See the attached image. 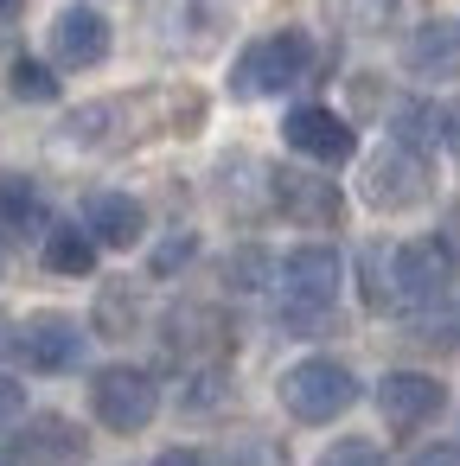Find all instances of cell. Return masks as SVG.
Here are the masks:
<instances>
[{"mask_svg":"<svg viewBox=\"0 0 460 466\" xmlns=\"http://www.w3.org/2000/svg\"><path fill=\"white\" fill-rule=\"evenodd\" d=\"M192 256H199V237H192V230H179V237H167V243L148 256V268H154V275H179Z\"/></svg>","mask_w":460,"mask_h":466,"instance_id":"22","label":"cell"},{"mask_svg":"<svg viewBox=\"0 0 460 466\" xmlns=\"http://www.w3.org/2000/svg\"><path fill=\"white\" fill-rule=\"evenodd\" d=\"M97 313H103V326H109V332H128V326H135V319H128V294H122V288H116V294H103V307H97Z\"/></svg>","mask_w":460,"mask_h":466,"instance_id":"26","label":"cell"},{"mask_svg":"<svg viewBox=\"0 0 460 466\" xmlns=\"http://www.w3.org/2000/svg\"><path fill=\"white\" fill-rule=\"evenodd\" d=\"M377 409H383L390 428H422V421H434V415L447 409V390H441V377H428V370H390V377L377 383Z\"/></svg>","mask_w":460,"mask_h":466,"instance_id":"12","label":"cell"},{"mask_svg":"<svg viewBox=\"0 0 460 466\" xmlns=\"http://www.w3.org/2000/svg\"><path fill=\"white\" fill-rule=\"evenodd\" d=\"M14 7H20V0H0V14H14Z\"/></svg>","mask_w":460,"mask_h":466,"instance_id":"30","label":"cell"},{"mask_svg":"<svg viewBox=\"0 0 460 466\" xmlns=\"http://www.w3.org/2000/svg\"><path fill=\"white\" fill-rule=\"evenodd\" d=\"M14 351H20L26 370H46V377L77 370V364H84V326L65 319V313H33V319L14 332Z\"/></svg>","mask_w":460,"mask_h":466,"instance_id":"8","label":"cell"},{"mask_svg":"<svg viewBox=\"0 0 460 466\" xmlns=\"http://www.w3.org/2000/svg\"><path fill=\"white\" fill-rule=\"evenodd\" d=\"M46 230V198L26 173H0V237H26Z\"/></svg>","mask_w":460,"mask_h":466,"instance_id":"15","label":"cell"},{"mask_svg":"<svg viewBox=\"0 0 460 466\" xmlns=\"http://www.w3.org/2000/svg\"><path fill=\"white\" fill-rule=\"evenodd\" d=\"M422 198H428V160L415 147L390 141V147H377L364 160V205H377V211H415Z\"/></svg>","mask_w":460,"mask_h":466,"instance_id":"6","label":"cell"},{"mask_svg":"<svg viewBox=\"0 0 460 466\" xmlns=\"http://www.w3.org/2000/svg\"><path fill=\"white\" fill-rule=\"evenodd\" d=\"M403 71L415 84H454L460 77V26L454 20H422L403 46Z\"/></svg>","mask_w":460,"mask_h":466,"instance_id":"13","label":"cell"},{"mask_svg":"<svg viewBox=\"0 0 460 466\" xmlns=\"http://www.w3.org/2000/svg\"><path fill=\"white\" fill-rule=\"evenodd\" d=\"M46 268H52V275H90V268H97V237H90L84 224L46 230Z\"/></svg>","mask_w":460,"mask_h":466,"instance_id":"17","label":"cell"},{"mask_svg":"<svg viewBox=\"0 0 460 466\" xmlns=\"http://www.w3.org/2000/svg\"><path fill=\"white\" fill-rule=\"evenodd\" d=\"M269 192H275V211L294 218V224H339V211H345L339 186L320 179V173H301V167H275Z\"/></svg>","mask_w":460,"mask_h":466,"instance_id":"10","label":"cell"},{"mask_svg":"<svg viewBox=\"0 0 460 466\" xmlns=\"http://www.w3.org/2000/svg\"><path fill=\"white\" fill-rule=\"evenodd\" d=\"M0 466H7V460H0Z\"/></svg>","mask_w":460,"mask_h":466,"instance_id":"31","label":"cell"},{"mask_svg":"<svg viewBox=\"0 0 460 466\" xmlns=\"http://www.w3.org/2000/svg\"><path fill=\"white\" fill-rule=\"evenodd\" d=\"M281 141H288L301 160H320V167H339V160H352V147H358V135L345 128V116H332L326 103H294V109L281 116Z\"/></svg>","mask_w":460,"mask_h":466,"instance_id":"7","label":"cell"},{"mask_svg":"<svg viewBox=\"0 0 460 466\" xmlns=\"http://www.w3.org/2000/svg\"><path fill=\"white\" fill-rule=\"evenodd\" d=\"M84 230L97 237V249H135L141 230H148V211L128 192H90L84 198Z\"/></svg>","mask_w":460,"mask_h":466,"instance_id":"14","label":"cell"},{"mask_svg":"<svg viewBox=\"0 0 460 466\" xmlns=\"http://www.w3.org/2000/svg\"><path fill=\"white\" fill-rule=\"evenodd\" d=\"M415 339H422V345H434V351H460V313L415 307Z\"/></svg>","mask_w":460,"mask_h":466,"instance_id":"20","label":"cell"},{"mask_svg":"<svg viewBox=\"0 0 460 466\" xmlns=\"http://www.w3.org/2000/svg\"><path fill=\"white\" fill-rule=\"evenodd\" d=\"M20 421H26V390L14 377H0V434H14Z\"/></svg>","mask_w":460,"mask_h":466,"instance_id":"24","label":"cell"},{"mask_svg":"<svg viewBox=\"0 0 460 466\" xmlns=\"http://www.w3.org/2000/svg\"><path fill=\"white\" fill-rule=\"evenodd\" d=\"M14 453H20V466H84L90 460V434L71 415H26Z\"/></svg>","mask_w":460,"mask_h":466,"instance_id":"11","label":"cell"},{"mask_svg":"<svg viewBox=\"0 0 460 466\" xmlns=\"http://www.w3.org/2000/svg\"><path fill=\"white\" fill-rule=\"evenodd\" d=\"M313 71V39L301 26H281L269 39H250L230 65V90L237 96H281Z\"/></svg>","mask_w":460,"mask_h":466,"instance_id":"2","label":"cell"},{"mask_svg":"<svg viewBox=\"0 0 460 466\" xmlns=\"http://www.w3.org/2000/svg\"><path fill=\"white\" fill-rule=\"evenodd\" d=\"M14 96H26V103H52V96H58V71L39 65V58H14Z\"/></svg>","mask_w":460,"mask_h":466,"instance_id":"19","label":"cell"},{"mask_svg":"<svg viewBox=\"0 0 460 466\" xmlns=\"http://www.w3.org/2000/svg\"><path fill=\"white\" fill-rule=\"evenodd\" d=\"M109 46H116V33H109V14L103 7H65L58 20H52V58L65 65V71H90V65H103L109 58Z\"/></svg>","mask_w":460,"mask_h":466,"instance_id":"9","label":"cell"},{"mask_svg":"<svg viewBox=\"0 0 460 466\" xmlns=\"http://www.w3.org/2000/svg\"><path fill=\"white\" fill-rule=\"evenodd\" d=\"M352 402H358V377H352V364H339V358H301V364L281 370V409H288L294 421H307V428L339 421Z\"/></svg>","mask_w":460,"mask_h":466,"instance_id":"3","label":"cell"},{"mask_svg":"<svg viewBox=\"0 0 460 466\" xmlns=\"http://www.w3.org/2000/svg\"><path fill=\"white\" fill-rule=\"evenodd\" d=\"M281 319L294 326V332H313V326H326V313H332V294H339V275H345V262H339V249L332 243H301V249H288L281 256Z\"/></svg>","mask_w":460,"mask_h":466,"instance_id":"1","label":"cell"},{"mask_svg":"<svg viewBox=\"0 0 460 466\" xmlns=\"http://www.w3.org/2000/svg\"><path fill=\"white\" fill-rule=\"evenodd\" d=\"M90 415L109 428V434H141L154 415H160V383L141 370V364H103L90 377Z\"/></svg>","mask_w":460,"mask_h":466,"instance_id":"5","label":"cell"},{"mask_svg":"<svg viewBox=\"0 0 460 466\" xmlns=\"http://www.w3.org/2000/svg\"><path fill=\"white\" fill-rule=\"evenodd\" d=\"M409 466H460V447L454 441H428V447L409 453Z\"/></svg>","mask_w":460,"mask_h":466,"instance_id":"25","label":"cell"},{"mask_svg":"<svg viewBox=\"0 0 460 466\" xmlns=\"http://www.w3.org/2000/svg\"><path fill=\"white\" fill-rule=\"evenodd\" d=\"M154 466H211V453H199V447H167Z\"/></svg>","mask_w":460,"mask_h":466,"instance_id":"27","label":"cell"},{"mask_svg":"<svg viewBox=\"0 0 460 466\" xmlns=\"http://www.w3.org/2000/svg\"><path fill=\"white\" fill-rule=\"evenodd\" d=\"M326 14L358 33V39H377V33H396L403 14H409V0H326Z\"/></svg>","mask_w":460,"mask_h":466,"instance_id":"16","label":"cell"},{"mask_svg":"<svg viewBox=\"0 0 460 466\" xmlns=\"http://www.w3.org/2000/svg\"><path fill=\"white\" fill-rule=\"evenodd\" d=\"M224 281H230V288H262V281H269V256H262L256 243L237 249V256L224 262Z\"/></svg>","mask_w":460,"mask_h":466,"instance_id":"23","label":"cell"},{"mask_svg":"<svg viewBox=\"0 0 460 466\" xmlns=\"http://www.w3.org/2000/svg\"><path fill=\"white\" fill-rule=\"evenodd\" d=\"M383 268H390V313L403 307H434L441 294H447V281H454V243L447 237H415V243H390V256H383Z\"/></svg>","mask_w":460,"mask_h":466,"instance_id":"4","label":"cell"},{"mask_svg":"<svg viewBox=\"0 0 460 466\" xmlns=\"http://www.w3.org/2000/svg\"><path fill=\"white\" fill-rule=\"evenodd\" d=\"M390 141L428 154V147L441 141V109H434V103H396V116H390Z\"/></svg>","mask_w":460,"mask_h":466,"instance_id":"18","label":"cell"},{"mask_svg":"<svg viewBox=\"0 0 460 466\" xmlns=\"http://www.w3.org/2000/svg\"><path fill=\"white\" fill-rule=\"evenodd\" d=\"M7 345H14V326H7V319H0V351H7Z\"/></svg>","mask_w":460,"mask_h":466,"instance_id":"29","label":"cell"},{"mask_svg":"<svg viewBox=\"0 0 460 466\" xmlns=\"http://www.w3.org/2000/svg\"><path fill=\"white\" fill-rule=\"evenodd\" d=\"M441 141L460 154V103H454V109H441Z\"/></svg>","mask_w":460,"mask_h":466,"instance_id":"28","label":"cell"},{"mask_svg":"<svg viewBox=\"0 0 460 466\" xmlns=\"http://www.w3.org/2000/svg\"><path fill=\"white\" fill-rule=\"evenodd\" d=\"M313 466H390V460H383V447H377V441H358V434H345V441H332V447H326Z\"/></svg>","mask_w":460,"mask_h":466,"instance_id":"21","label":"cell"}]
</instances>
